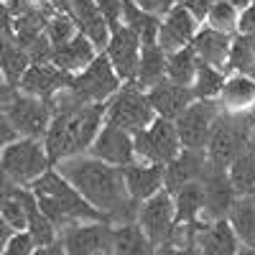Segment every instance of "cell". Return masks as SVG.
<instances>
[{
	"label": "cell",
	"mask_w": 255,
	"mask_h": 255,
	"mask_svg": "<svg viewBox=\"0 0 255 255\" xmlns=\"http://www.w3.org/2000/svg\"><path fill=\"white\" fill-rule=\"evenodd\" d=\"M199 181L204 186V212L212 220L227 217V212H230L232 202H235L238 191H235V186L230 184L225 168H215L209 163Z\"/></svg>",
	"instance_id": "cell-18"
},
{
	"label": "cell",
	"mask_w": 255,
	"mask_h": 255,
	"mask_svg": "<svg viewBox=\"0 0 255 255\" xmlns=\"http://www.w3.org/2000/svg\"><path fill=\"white\" fill-rule=\"evenodd\" d=\"M197 67H199V56L194 54L191 44L166 54V77L179 84H191V79L197 74Z\"/></svg>",
	"instance_id": "cell-31"
},
{
	"label": "cell",
	"mask_w": 255,
	"mask_h": 255,
	"mask_svg": "<svg viewBox=\"0 0 255 255\" xmlns=\"http://www.w3.org/2000/svg\"><path fill=\"white\" fill-rule=\"evenodd\" d=\"M166 77V51L158 44H143L140 46V59H138V72H135V84L138 87H151Z\"/></svg>",
	"instance_id": "cell-25"
},
{
	"label": "cell",
	"mask_w": 255,
	"mask_h": 255,
	"mask_svg": "<svg viewBox=\"0 0 255 255\" xmlns=\"http://www.w3.org/2000/svg\"><path fill=\"white\" fill-rule=\"evenodd\" d=\"M255 133V120H248L245 115H217L212 133L207 140V158L215 168H227L243 148L250 145Z\"/></svg>",
	"instance_id": "cell-4"
},
{
	"label": "cell",
	"mask_w": 255,
	"mask_h": 255,
	"mask_svg": "<svg viewBox=\"0 0 255 255\" xmlns=\"http://www.w3.org/2000/svg\"><path fill=\"white\" fill-rule=\"evenodd\" d=\"M56 171L67 179L79 194L95 209L105 212L108 217H133L138 212V202L130 199L123 176V166H113L102 158H84L82 153L61 158Z\"/></svg>",
	"instance_id": "cell-1"
},
{
	"label": "cell",
	"mask_w": 255,
	"mask_h": 255,
	"mask_svg": "<svg viewBox=\"0 0 255 255\" xmlns=\"http://www.w3.org/2000/svg\"><path fill=\"white\" fill-rule=\"evenodd\" d=\"M135 220L140 225V230L145 232L148 243H151L153 250L163 248L171 238V232L176 227V217H174V199L166 189L156 191L148 199H143L138 204Z\"/></svg>",
	"instance_id": "cell-8"
},
{
	"label": "cell",
	"mask_w": 255,
	"mask_h": 255,
	"mask_svg": "<svg viewBox=\"0 0 255 255\" xmlns=\"http://www.w3.org/2000/svg\"><path fill=\"white\" fill-rule=\"evenodd\" d=\"M217 0H181V5L194 15L197 20H204L207 18V13H209V8L215 5Z\"/></svg>",
	"instance_id": "cell-42"
},
{
	"label": "cell",
	"mask_w": 255,
	"mask_h": 255,
	"mask_svg": "<svg viewBox=\"0 0 255 255\" xmlns=\"http://www.w3.org/2000/svg\"><path fill=\"white\" fill-rule=\"evenodd\" d=\"M28 189L33 191L41 212L49 217V222L54 227L69 225V222H84V220H102V212L95 209L59 171H54L51 166Z\"/></svg>",
	"instance_id": "cell-2"
},
{
	"label": "cell",
	"mask_w": 255,
	"mask_h": 255,
	"mask_svg": "<svg viewBox=\"0 0 255 255\" xmlns=\"http://www.w3.org/2000/svg\"><path fill=\"white\" fill-rule=\"evenodd\" d=\"M0 217H3L13 230H26L28 227V212H26L23 194H20V186H15L13 194L3 199V204H0Z\"/></svg>",
	"instance_id": "cell-35"
},
{
	"label": "cell",
	"mask_w": 255,
	"mask_h": 255,
	"mask_svg": "<svg viewBox=\"0 0 255 255\" xmlns=\"http://www.w3.org/2000/svg\"><path fill=\"white\" fill-rule=\"evenodd\" d=\"M230 3H232V5H235L238 10H243L245 5H250V3H253V0H230Z\"/></svg>",
	"instance_id": "cell-47"
},
{
	"label": "cell",
	"mask_w": 255,
	"mask_h": 255,
	"mask_svg": "<svg viewBox=\"0 0 255 255\" xmlns=\"http://www.w3.org/2000/svg\"><path fill=\"white\" fill-rule=\"evenodd\" d=\"M255 64V36H235L230 41V54H227V67L238 72H250Z\"/></svg>",
	"instance_id": "cell-34"
},
{
	"label": "cell",
	"mask_w": 255,
	"mask_h": 255,
	"mask_svg": "<svg viewBox=\"0 0 255 255\" xmlns=\"http://www.w3.org/2000/svg\"><path fill=\"white\" fill-rule=\"evenodd\" d=\"M238 8L230 3V0H217L215 5L209 8V13H207V26H212V28H217V31H225V33H232L238 28Z\"/></svg>",
	"instance_id": "cell-36"
},
{
	"label": "cell",
	"mask_w": 255,
	"mask_h": 255,
	"mask_svg": "<svg viewBox=\"0 0 255 255\" xmlns=\"http://www.w3.org/2000/svg\"><path fill=\"white\" fill-rule=\"evenodd\" d=\"M13 87H10V84H8V79L3 77V72H0V110H3L5 108V105L13 100Z\"/></svg>",
	"instance_id": "cell-45"
},
{
	"label": "cell",
	"mask_w": 255,
	"mask_h": 255,
	"mask_svg": "<svg viewBox=\"0 0 255 255\" xmlns=\"http://www.w3.org/2000/svg\"><path fill=\"white\" fill-rule=\"evenodd\" d=\"M90 151L95 158H102L113 166H128L135 158V148H133V135L120 130V128L102 123V128L97 130Z\"/></svg>",
	"instance_id": "cell-15"
},
{
	"label": "cell",
	"mask_w": 255,
	"mask_h": 255,
	"mask_svg": "<svg viewBox=\"0 0 255 255\" xmlns=\"http://www.w3.org/2000/svg\"><path fill=\"white\" fill-rule=\"evenodd\" d=\"M10 23H13V15L5 5V0H0V41L10 38Z\"/></svg>",
	"instance_id": "cell-44"
},
{
	"label": "cell",
	"mask_w": 255,
	"mask_h": 255,
	"mask_svg": "<svg viewBox=\"0 0 255 255\" xmlns=\"http://www.w3.org/2000/svg\"><path fill=\"white\" fill-rule=\"evenodd\" d=\"M230 41H232L230 33L207 26V28L194 33L191 49L199 56V61L212 64V67H217V69H225L227 67V54H230Z\"/></svg>",
	"instance_id": "cell-22"
},
{
	"label": "cell",
	"mask_w": 255,
	"mask_h": 255,
	"mask_svg": "<svg viewBox=\"0 0 255 255\" xmlns=\"http://www.w3.org/2000/svg\"><path fill=\"white\" fill-rule=\"evenodd\" d=\"M250 148H253V151H255V135H253V140H250Z\"/></svg>",
	"instance_id": "cell-50"
},
{
	"label": "cell",
	"mask_w": 255,
	"mask_h": 255,
	"mask_svg": "<svg viewBox=\"0 0 255 255\" xmlns=\"http://www.w3.org/2000/svg\"><path fill=\"white\" fill-rule=\"evenodd\" d=\"M227 215H230L227 222L232 225V230H235L238 240L255 250V202L248 199L245 194L240 199L235 197V202H232Z\"/></svg>",
	"instance_id": "cell-27"
},
{
	"label": "cell",
	"mask_w": 255,
	"mask_h": 255,
	"mask_svg": "<svg viewBox=\"0 0 255 255\" xmlns=\"http://www.w3.org/2000/svg\"><path fill=\"white\" fill-rule=\"evenodd\" d=\"M51 163L38 138L18 135L0 148V174H5L15 186H31Z\"/></svg>",
	"instance_id": "cell-3"
},
{
	"label": "cell",
	"mask_w": 255,
	"mask_h": 255,
	"mask_svg": "<svg viewBox=\"0 0 255 255\" xmlns=\"http://www.w3.org/2000/svg\"><path fill=\"white\" fill-rule=\"evenodd\" d=\"M222 84H225L222 69L199 61L197 74H194V79H191L189 87H191V92H194V100H215L222 92Z\"/></svg>",
	"instance_id": "cell-33"
},
{
	"label": "cell",
	"mask_w": 255,
	"mask_h": 255,
	"mask_svg": "<svg viewBox=\"0 0 255 255\" xmlns=\"http://www.w3.org/2000/svg\"><path fill=\"white\" fill-rule=\"evenodd\" d=\"M33 250H36V243H33L31 232L28 230H15L3 253H8V255H26V253H33Z\"/></svg>",
	"instance_id": "cell-38"
},
{
	"label": "cell",
	"mask_w": 255,
	"mask_h": 255,
	"mask_svg": "<svg viewBox=\"0 0 255 255\" xmlns=\"http://www.w3.org/2000/svg\"><path fill=\"white\" fill-rule=\"evenodd\" d=\"M5 118L10 120V125L15 128L18 135L26 138H44L46 128L51 123V105L49 100H41L36 95H26V92H15L13 100L3 108Z\"/></svg>",
	"instance_id": "cell-9"
},
{
	"label": "cell",
	"mask_w": 255,
	"mask_h": 255,
	"mask_svg": "<svg viewBox=\"0 0 255 255\" xmlns=\"http://www.w3.org/2000/svg\"><path fill=\"white\" fill-rule=\"evenodd\" d=\"M13 232H15V230H13V227H10V225L3 220V217H0V253L5 250V245H8V240H10Z\"/></svg>",
	"instance_id": "cell-46"
},
{
	"label": "cell",
	"mask_w": 255,
	"mask_h": 255,
	"mask_svg": "<svg viewBox=\"0 0 255 255\" xmlns=\"http://www.w3.org/2000/svg\"><path fill=\"white\" fill-rule=\"evenodd\" d=\"M133 148L143 163H161V166L168 163L181 151V140L176 135L174 120L153 118L143 130L133 133Z\"/></svg>",
	"instance_id": "cell-6"
},
{
	"label": "cell",
	"mask_w": 255,
	"mask_h": 255,
	"mask_svg": "<svg viewBox=\"0 0 255 255\" xmlns=\"http://www.w3.org/2000/svg\"><path fill=\"white\" fill-rule=\"evenodd\" d=\"M69 72H61L51 61H31L18 82V90L26 95H36L41 100H51L59 90L69 87Z\"/></svg>",
	"instance_id": "cell-13"
},
{
	"label": "cell",
	"mask_w": 255,
	"mask_h": 255,
	"mask_svg": "<svg viewBox=\"0 0 255 255\" xmlns=\"http://www.w3.org/2000/svg\"><path fill=\"white\" fill-rule=\"evenodd\" d=\"M217 115V105H212V100H191L174 120L181 148H204Z\"/></svg>",
	"instance_id": "cell-10"
},
{
	"label": "cell",
	"mask_w": 255,
	"mask_h": 255,
	"mask_svg": "<svg viewBox=\"0 0 255 255\" xmlns=\"http://www.w3.org/2000/svg\"><path fill=\"white\" fill-rule=\"evenodd\" d=\"M69 90L82 102H108L120 90V77L115 74L110 59L97 54L82 72L69 77Z\"/></svg>",
	"instance_id": "cell-7"
},
{
	"label": "cell",
	"mask_w": 255,
	"mask_h": 255,
	"mask_svg": "<svg viewBox=\"0 0 255 255\" xmlns=\"http://www.w3.org/2000/svg\"><path fill=\"white\" fill-rule=\"evenodd\" d=\"M145 95H148V102H151L156 118H166V120H176V115L194 100V92H191L189 84H179L168 77L151 84Z\"/></svg>",
	"instance_id": "cell-17"
},
{
	"label": "cell",
	"mask_w": 255,
	"mask_h": 255,
	"mask_svg": "<svg viewBox=\"0 0 255 255\" xmlns=\"http://www.w3.org/2000/svg\"><path fill=\"white\" fill-rule=\"evenodd\" d=\"M64 253L72 255H92V253H113V227L102 220H84L69 225L64 232Z\"/></svg>",
	"instance_id": "cell-11"
},
{
	"label": "cell",
	"mask_w": 255,
	"mask_h": 255,
	"mask_svg": "<svg viewBox=\"0 0 255 255\" xmlns=\"http://www.w3.org/2000/svg\"><path fill=\"white\" fill-rule=\"evenodd\" d=\"M197 238H199V250H204L209 255H230V253L240 250V240H238L235 230H232V225L225 217L215 220L207 227L199 225Z\"/></svg>",
	"instance_id": "cell-23"
},
{
	"label": "cell",
	"mask_w": 255,
	"mask_h": 255,
	"mask_svg": "<svg viewBox=\"0 0 255 255\" xmlns=\"http://www.w3.org/2000/svg\"><path fill=\"white\" fill-rule=\"evenodd\" d=\"M67 13L74 18L77 31L87 36L97 49L108 46L110 26H108V20H105V15L97 8V0H69Z\"/></svg>",
	"instance_id": "cell-19"
},
{
	"label": "cell",
	"mask_w": 255,
	"mask_h": 255,
	"mask_svg": "<svg viewBox=\"0 0 255 255\" xmlns=\"http://www.w3.org/2000/svg\"><path fill=\"white\" fill-rule=\"evenodd\" d=\"M145 232L138 222H123L113 227V253H151Z\"/></svg>",
	"instance_id": "cell-32"
},
{
	"label": "cell",
	"mask_w": 255,
	"mask_h": 255,
	"mask_svg": "<svg viewBox=\"0 0 255 255\" xmlns=\"http://www.w3.org/2000/svg\"><path fill=\"white\" fill-rule=\"evenodd\" d=\"M123 23L138 33L140 44H156L161 20H158V15L143 10L135 0H123Z\"/></svg>",
	"instance_id": "cell-26"
},
{
	"label": "cell",
	"mask_w": 255,
	"mask_h": 255,
	"mask_svg": "<svg viewBox=\"0 0 255 255\" xmlns=\"http://www.w3.org/2000/svg\"><path fill=\"white\" fill-rule=\"evenodd\" d=\"M207 166H209V158L204 153V148H181L171 161L163 163V189L168 194H174L181 184L202 179Z\"/></svg>",
	"instance_id": "cell-14"
},
{
	"label": "cell",
	"mask_w": 255,
	"mask_h": 255,
	"mask_svg": "<svg viewBox=\"0 0 255 255\" xmlns=\"http://www.w3.org/2000/svg\"><path fill=\"white\" fill-rule=\"evenodd\" d=\"M222 105L230 110H245L255 102V79L248 74H235L222 84Z\"/></svg>",
	"instance_id": "cell-29"
},
{
	"label": "cell",
	"mask_w": 255,
	"mask_h": 255,
	"mask_svg": "<svg viewBox=\"0 0 255 255\" xmlns=\"http://www.w3.org/2000/svg\"><path fill=\"white\" fill-rule=\"evenodd\" d=\"M54 8H61V10H67L69 8V0H51Z\"/></svg>",
	"instance_id": "cell-48"
},
{
	"label": "cell",
	"mask_w": 255,
	"mask_h": 255,
	"mask_svg": "<svg viewBox=\"0 0 255 255\" xmlns=\"http://www.w3.org/2000/svg\"><path fill=\"white\" fill-rule=\"evenodd\" d=\"M18 138V133H15V128L10 125V120L5 118V113L0 110V148L3 145H8L10 140H15Z\"/></svg>",
	"instance_id": "cell-43"
},
{
	"label": "cell",
	"mask_w": 255,
	"mask_h": 255,
	"mask_svg": "<svg viewBox=\"0 0 255 255\" xmlns=\"http://www.w3.org/2000/svg\"><path fill=\"white\" fill-rule=\"evenodd\" d=\"M123 176H125V186L128 194L133 202H143L151 194L163 189V166L161 163H128L123 166Z\"/></svg>",
	"instance_id": "cell-20"
},
{
	"label": "cell",
	"mask_w": 255,
	"mask_h": 255,
	"mask_svg": "<svg viewBox=\"0 0 255 255\" xmlns=\"http://www.w3.org/2000/svg\"><path fill=\"white\" fill-rule=\"evenodd\" d=\"M250 199L255 202V186H253V191H250Z\"/></svg>",
	"instance_id": "cell-49"
},
{
	"label": "cell",
	"mask_w": 255,
	"mask_h": 255,
	"mask_svg": "<svg viewBox=\"0 0 255 255\" xmlns=\"http://www.w3.org/2000/svg\"><path fill=\"white\" fill-rule=\"evenodd\" d=\"M174 217L179 225H186V222H194L199 220V215L204 212V186L202 181H186L181 184L174 194Z\"/></svg>",
	"instance_id": "cell-24"
},
{
	"label": "cell",
	"mask_w": 255,
	"mask_h": 255,
	"mask_svg": "<svg viewBox=\"0 0 255 255\" xmlns=\"http://www.w3.org/2000/svg\"><path fill=\"white\" fill-rule=\"evenodd\" d=\"M95 56H97V46L84 33L77 31L69 41H64V44L54 46L51 64H54V67H59L61 72L77 74V72H82L84 67H87Z\"/></svg>",
	"instance_id": "cell-21"
},
{
	"label": "cell",
	"mask_w": 255,
	"mask_h": 255,
	"mask_svg": "<svg viewBox=\"0 0 255 255\" xmlns=\"http://www.w3.org/2000/svg\"><path fill=\"white\" fill-rule=\"evenodd\" d=\"M197 33V18L191 15L181 3H176L171 10H168L161 20L158 26V36H156V44L166 51L171 54L181 46H189L191 38Z\"/></svg>",
	"instance_id": "cell-16"
},
{
	"label": "cell",
	"mask_w": 255,
	"mask_h": 255,
	"mask_svg": "<svg viewBox=\"0 0 255 255\" xmlns=\"http://www.w3.org/2000/svg\"><path fill=\"white\" fill-rule=\"evenodd\" d=\"M140 38L133 28H128L125 23L115 26L110 31V38H108V51L105 56L110 59L115 74L120 77V82H133L135 79V72H138V59H140Z\"/></svg>",
	"instance_id": "cell-12"
},
{
	"label": "cell",
	"mask_w": 255,
	"mask_h": 255,
	"mask_svg": "<svg viewBox=\"0 0 255 255\" xmlns=\"http://www.w3.org/2000/svg\"><path fill=\"white\" fill-rule=\"evenodd\" d=\"M227 179L235 186L238 194H250L255 186V151L248 145L230 161L227 166Z\"/></svg>",
	"instance_id": "cell-30"
},
{
	"label": "cell",
	"mask_w": 255,
	"mask_h": 255,
	"mask_svg": "<svg viewBox=\"0 0 255 255\" xmlns=\"http://www.w3.org/2000/svg\"><path fill=\"white\" fill-rule=\"evenodd\" d=\"M28 64H31L28 51L20 49L13 38L0 41V72H3L10 87H18V82L23 77V72L28 69Z\"/></svg>",
	"instance_id": "cell-28"
},
{
	"label": "cell",
	"mask_w": 255,
	"mask_h": 255,
	"mask_svg": "<svg viewBox=\"0 0 255 255\" xmlns=\"http://www.w3.org/2000/svg\"><path fill=\"white\" fill-rule=\"evenodd\" d=\"M156 118L148 95L140 92L138 84H125L123 90H118L105 108V123H110L125 133H138Z\"/></svg>",
	"instance_id": "cell-5"
},
{
	"label": "cell",
	"mask_w": 255,
	"mask_h": 255,
	"mask_svg": "<svg viewBox=\"0 0 255 255\" xmlns=\"http://www.w3.org/2000/svg\"><path fill=\"white\" fill-rule=\"evenodd\" d=\"M238 31L245 36H255V0L250 5H245L243 13L238 15Z\"/></svg>",
	"instance_id": "cell-40"
},
{
	"label": "cell",
	"mask_w": 255,
	"mask_h": 255,
	"mask_svg": "<svg viewBox=\"0 0 255 255\" xmlns=\"http://www.w3.org/2000/svg\"><path fill=\"white\" fill-rule=\"evenodd\" d=\"M135 3H138L143 10L153 13V15H166L176 3H181V0H135Z\"/></svg>",
	"instance_id": "cell-41"
},
{
	"label": "cell",
	"mask_w": 255,
	"mask_h": 255,
	"mask_svg": "<svg viewBox=\"0 0 255 255\" xmlns=\"http://www.w3.org/2000/svg\"><path fill=\"white\" fill-rule=\"evenodd\" d=\"M5 3H8V0H5Z\"/></svg>",
	"instance_id": "cell-51"
},
{
	"label": "cell",
	"mask_w": 255,
	"mask_h": 255,
	"mask_svg": "<svg viewBox=\"0 0 255 255\" xmlns=\"http://www.w3.org/2000/svg\"><path fill=\"white\" fill-rule=\"evenodd\" d=\"M44 33H46V38L51 41V46H59V44L69 41V38L77 33V23H74V18H72L69 13H54V15H49V20H46Z\"/></svg>",
	"instance_id": "cell-37"
},
{
	"label": "cell",
	"mask_w": 255,
	"mask_h": 255,
	"mask_svg": "<svg viewBox=\"0 0 255 255\" xmlns=\"http://www.w3.org/2000/svg\"><path fill=\"white\" fill-rule=\"evenodd\" d=\"M97 8L108 20L110 31L123 23V0H97Z\"/></svg>",
	"instance_id": "cell-39"
}]
</instances>
